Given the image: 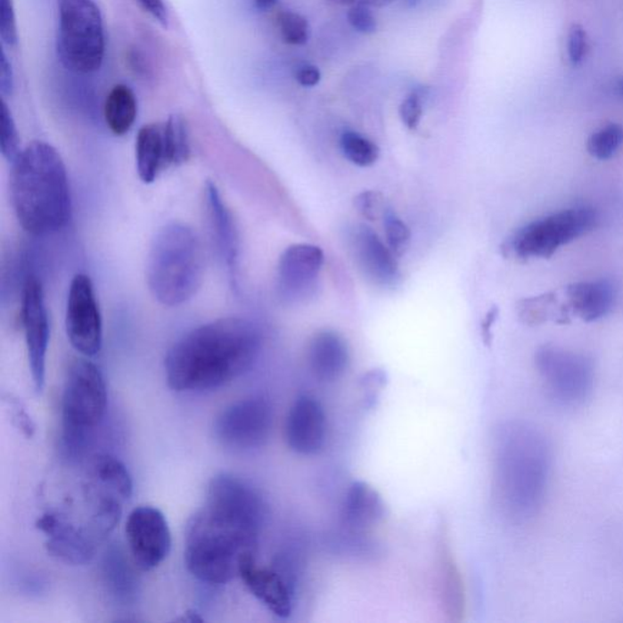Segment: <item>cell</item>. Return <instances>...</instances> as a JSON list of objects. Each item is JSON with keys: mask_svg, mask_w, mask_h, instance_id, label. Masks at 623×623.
I'll return each instance as SVG.
<instances>
[{"mask_svg": "<svg viewBox=\"0 0 623 623\" xmlns=\"http://www.w3.org/2000/svg\"><path fill=\"white\" fill-rule=\"evenodd\" d=\"M261 349V336L246 319L222 318L193 329L172 346L165 361L169 388L209 391L245 374Z\"/></svg>", "mask_w": 623, "mask_h": 623, "instance_id": "cell-1", "label": "cell"}, {"mask_svg": "<svg viewBox=\"0 0 623 623\" xmlns=\"http://www.w3.org/2000/svg\"><path fill=\"white\" fill-rule=\"evenodd\" d=\"M12 205L20 225L33 235L52 234L71 218V195L61 156L45 142H33L12 162Z\"/></svg>", "mask_w": 623, "mask_h": 623, "instance_id": "cell-2", "label": "cell"}, {"mask_svg": "<svg viewBox=\"0 0 623 623\" xmlns=\"http://www.w3.org/2000/svg\"><path fill=\"white\" fill-rule=\"evenodd\" d=\"M259 532L234 512L206 502L186 526V569L201 582L225 585L239 576L242 559L255 553Z\"/></svg>", "mask_w": 623, "mask_h": 623, "instance_id": "cell-3", "label": "cell"}, {"mask_svg": "<svg viewBox=\"0 0 623 623\" xmlns=\"http://www.w3.org/2000/svg\"><path fill=\"white\" fill-rule=\"evenodd\" d=\"M553 449L542 430L512 424L498 447L499 491L512 518L528 521L541 511L551 478Z\"/></svg>", "mask_w": 623, "mask_h": 623, "instance_id": "cell-4", "label": "cell"}, {"mask_svg": "<svg viewBox=\"0 0 623 623\" xmlns=\"http://www.w3.org/2000/svg\"><path fill=\"white\" fill-rule=\"evenodd\" d=\"M203 275L201 242L190 226L171 223L156 234L150 249L148 285L162 305L179 306L196 294Z\"/></svg>", "mask_w": 623, "mask_h": 623, "instance_id": "cell-5", "label": "cell"}, {"mask_svg": "<svg viewBox=\"0 0 623 623\" xmlns=\"http://www.w3.org/2000/svg\"><path fill=\"white\" fill-rule=\"evenodd\" d=\"M108 389L98 366L86 359L70 365L62 393V438L65 447L76 455L104 419Z\"/></svg>", "mask_w": 623, "mask_h": 623, "instance_id": "cell-6", "label": "cell"}, {"mask_svg": "<svg viewBox=\"0 0 623 623\" xmlns=\"http://www.w3.org/2000/svg\"><path fill=\"white\" fill-rule=\"evenodd\" d=\"M56 48L60 60L71 71L92 73L102 68L104 23L93 0H60Z\"/></svg>", "mask_w": 623, "mask_h": 623, "instance_id": "cell-7", "label": "cell"}, {"mask_svg": "<svg viewBox=\"0 0 623 623\" xmlns=\"http://www.w3.org/2000/svg\"><path fill=\"white\" fill-rule=\"evenodd\" d=\"M598 225V213L581 206L552 213L522 226L506 240L503 252L506 258L522 259L551 258L562 246L593 231Z\"/></svg>", "mask_w": 623, "mask_h": 623, "instance_id": "cell-8", "label": "cell"}, {"mask_svg": "<svg viewBox=\"0 0 623 623\" xmlns=\"http://www.w3.org/2000/svg\"><path fill=\"white\" fill-rule=\"evenodd\" d=\"M536 368L556 405L576 408L591 398L594 366L585 355L556 346H543L536 353Z\"/></svg>", "mask_w": 623, "mask_h": 623, "instance_id": "cell-9", "label": "cell"}, {"mask_svg": "<svg viewBox=\"0 0 623 623\" xmlns=\"http://www.w3.org/2000/svg\"><path fill=\"white\" fill-rule=\"evenodd\" d=\"M273 411L266 398L240 399L226 406L215 422V436L223 447L250 451L262 447L271 436Z\"/></svg>", "mask_w": 623, "mask_h": 623, "instance_id": "cell-10", "label": "cell"}, {"mask_svg": "<svg viewBox=\"0 0 623 623\" xmlns=\"http://www.w3.org/2000/svg\"><path fill=\"white\" fill-rule=\"evenodd\" d=\"M126 537L133 564L142 571L158 568L171 552L168 520L154 506L143 505L132 511L126 522Z\"/></svg>", "mask_w": 623, "mask_h": 623, "instance_id": "cell-11", "label": "cell"}, {"mask_svg": "<svg viewBox=\"0 0 623 623\" xmlns=\"http://www.w3.org/2000/svg\"><path fill=\"white\" fill-rule=\"evenodd\" d=\"M66 332L73 348L86 357L95 356L102 349V315L88 275H76L70 285Z\"/></svg>", "mask_w": 623, "mask_h": 623, "instance_id": "cell-12", "label": "cell"}, {"mask_svg": "<svg viewBox=\"0 0 623 623\" xmlns=\"http://www.w3.org/2000/svg\"><path fill=\"white\" fill-rule=\"evenodd\" d=\"M22 324L28 346L33 385L41 393L45 386L46 352L49 345V319L45 292L35 276L26 282L22 295Z\"/></svg>", "mask_w": 623, "mask_h": 623, "instance_id": "cell-13", "label": "cell"}, {"mask_svg": "<svg viewBox=\"0 0 623 623\" xmlns=\"http://www.w3.org/2000/svg\"><path fill=\"white\" fill-rule=\"evenodd\" d=\"M326 415L318 399L301 396L290 406L286 415L284 438L286 445L296 455L311 456L324 448Z\"/></svg>", "mask_w": 623, "mask_h": 623, "instance_id": "cell-14", "label": "cell"}, {"mask_svg": "<svg viewBox=\"0 0 623 623\" xmlns=\"http://www.w3.org/2000/svg\"><path fill=\"white\" fill-rule=\"evenodd\" d=\"M36 526L48 536L45 546L49 554L65 564L85 565L95 554L99 539L89 528L76 529L55 512L42 515Z\"/></svg>", "mask_w": 623, "mask_h": 623, "instance_id": "cell-15", "label": "cell"}, {"mask_svg": "<svg viewBox=\"0 0 623 623\" xmlns=\"http://www.w3.org/2000/svg\"><path fill=\"white\" fill-rule=\"evenodd\" d=\"M239 576L251 594L273 614L281 619L291 615L294 587L288 576L256 564L255 553H249L242 559Z\"/></svg>", "mask_w": 623, "mask_h": 623, "instance_id": "cell-16", "label": "cell"}, {"mask_svg": "<svg viewBox=\"0 0 623 623\" xmlns=\"http://www.w3.org/2000/svg\"><path fill=\"white\" fill-rule=\"evenodd\" d=\"M324 252L312 244H295L283 252L278 263V289L282 298H305L315 286L322 266Z\"/></svg>", "mask_w": 623, "mask_h": 623, "instance_id": "cell-17", "label": "cell"}, {"mask_svg": "<svg viewBox=\"0 0 623 623\" xmlns=\"http://www.w3.org/2000/svg\"><path fill=\"white\" fill-rule=\"evenodd\" d=\"M436 578L439 602L451 622H462L465 614V587L455 553L447 526L442 522L436 536Z\"/></svg>", "mask_w": 623, "mask_h": 623, "instance_id": "cell-18", "label": "cell"}, {"mask_svg": "<svg viewBox=\"0 0 623 623\" xmlns=\"http://www.w3.org/2000/svg\"><path fill=\"white\" fill-rule=\"evenodd\" d=\"M356 256L363 272L375 284L393 286L399 278L396 255L372 228L361 225L356 231Z\"/></svg>", "mask_w": 623, "mask_h": 623, "instance_id": "cell-19", "label": "cell"}, {"mask_svg": "<svg viewBox=\"0 0 623 623\" xmlns=\"http://www.w3.org/2000/svg\"><path fill=\"white\" fill-rule=\"evenodd\" d=\"M384 499L369 483L357 481L349 486L341 509V524L351 533H365L384 521Z\"/></svg>", "mask_w": 623, "mask_h": 623, "instance_id": "cell-20", "label": "cell"}, {"mask_svg": "<svg viewBox=\"0 0 623 623\" xmlns=\"http://www.w3.org/2000/svg\"><path fill=\"white\" fill-rule=\"evenodd\" d=\"M307 362L312 374L319 381H336L348 368V343L332 330L316 332L308 343Z\"/></svg>", "mask_w": 623, "mask_h": 623, "instance_id": "cell-21", "label": "cell"}, {"mask_svg": "<svg viewBox=\"0 0 623 623\" xmlns=\"http://www.w3.org/2000/svg\"><path fill=\"white\" fill-rule=\"evenodd\" d=\"M206 208H208L209 225L213 233L219 255L231 272L232 279H235L238 268L239 239L234 221L225 203L223 202L218 189L213 183L206 185Z\"/></svg>", "mask_w": 623, "mask_h": 623, "instance_id": "cell-22", "label": "cell"}, {"mask_svg": "<svg viewBox=\"0 0 623 623\" xmlns=\"http://www.w3.org/2000/svg\"><path fill=\"white\" fill-rule=\"evenodd\" d=\"M135 158L139 176L146 184L155 182L160 173L171 168L163 123H152L139 129Z\"/></svg>", "mask_w": 623, "mask_h": 623, "instance_id": "cell-23", "label": "cell"}, {"mask_svg": "<svg viewBox=\"0 0 623 623\" xmlns=\"http://www.w3.org/2000/svg\"><path fill=\"white\" fill-rule=\"evenodd\" d=\"M569 309L582 321L595 322L611 311L615 301V286L608 279L579 282L566 288Z\"/></svg>", "mask_w": 623, "mask_h": 623, "instance_id": "cell-24", "label": "cell"}, {"mask_svg": "<svg viewBox=\"0 0 623 623\" xmlns=\"http://www.w3.org/2000/svg\"><path fill=\"white\" fill-rule=\"evenodd\" d=\"M135 575L122 549L119 546H111L102 561V578L106 588L116 602L128 604L135 598L138 582Z\"/></svg>", "mask_w": 623, "mask_h": 623, "instance_id": "cell-25", "label": "cell"}, {"mask_svg": "<svg viewBox=\"0 0 623 623\" xmlns=\"http://www.w3.org/2000/svg\"><path fill=\"white\" fill-rule=\"evenodd\" d=\"M104 115L106 125L115 135H125L131 131L138 115V102L129 86H113L106 98Z\"/></svg>", "mask_w": 623, "mask_h": 623, "instance_id": "cell-26", "label": "cell"}, {"mask_svg": "<svg viewBox=\"0 0 623 623\" xmlns=\"http://www.w3.org/2000/svg\"><path fill=\"white\" fill-rule=\"evenodd\" d=\"M93 478L105 492L118 496L122 501L131 498L133 481L125 464L115 456L100 455L92 464Z\"/></svg>", "mask_w": 623, "mask_h": 623, "instance_id": "cell-27", "label": "cell"}, {"mask_svg": "<svg viewBox=\"0 0 623 623\" xmlns=\"http://www.w3.org/2000/svg\"><path fill=\"white\" fill-rule=\"evenodd\" d=\"M556 296L553 292L528 298L518 302V316L520 321L528 325L542 324L552 318H562V323L568 322L569 307H564L562 311H555Z\"/></svg>", "mask_w": 623, "mask_h": 623, "instance_id": "cell-28", "label": "cell"}, {"mask_svg": "<svg viewBox=\"0 0 623 623\" xmlns=\"http://www.w3.org/2000/svg\"><path fill=\"white\" fill-rule=\"evenodd\" d=\"M343 156L358 168H369L378 161L380 149L375 143L357 132L348 131L340 138Z\"/></svg>", "mask_w": 623, "mask_h": 623, "instance_id": "cell-29", "label": "cell"}, {"mask_svg": "<svg viewBox=\"0 0 623 623\" xmlns=\"http://www.w3.org/2000/svg\"><path fill=\"white\" fill-rule=\"evenodd\" d=\"M166 142H168L171 166L182 165L190 156L189 133L182 116L173 115L165 123Z\"/></svg>", "mask_w": 623, "mask_h": 623, "instance_id": "cell-30", "label": "cell"}, {"mask_svg": "<svg viewBox=\"0 0 623 623\" xmlns=\"http://www.w3.org/2000/svg\"><path fill=\"white\" fill-rule=\"evenodd\" d=\"M623 144V127L618 123H610L601 131L589 136L587 149L593 158L602 160L611 159Z\"/></svg>", "mask_w": 623, "mask_h": 623, "instance_id": "cell-31", "label": "cell"}, {"mask_svg": "<svg viewBox=\"0 0 623 623\" xmlns=\"http://www.w3.org/2000/svg\"><path fill=\"white\" fill-rule=\"evenodd\" d=\"M382 218H384L386 242L389 248L398 258H401L411 244V229L392 209L386 208Z\"/></svg>", "mask_w": 623, "mask_h": 623, "instance_id": "cell-32", "label": "cell"}, {"mask_svg": "<svg viewBox=\"0 0 623 623\" xmlns=\"http://www.w3.org/2000/svg\"><path fill=\"white\" fill-rule=\"evenodd\" d=\"M18 129L12 111L4 100L0 102V150L2 154L10 162H14L21 150H20Z\"/></svg>", "mask_w": 623, "mask_h": 623, "instance_id": "cell-33", "label": "cell"}, {"mask_svg": "<svg viewBox=\"0 0 623 623\" xmlns=\"http://www.w3.org/2000/svg\"><path fill=\"white\" fill-rule=\"evenodd\" d=\"M278 23L284 42L292 45H302L308 42L309 25L302 15L284 12L279 15Z\"/></svg>", "mask_w": 623, "mask_h": 623, "instance_id": "cell-34", "label": "cell"}, {"mask_svg": "<svg viewBox=\"0 0 623 623\" xmlns=\"http://www.w3.org/2000/svg\"><path fill=\"white\" fill-rule=\"evenodd\" d=\"M373 6L366 0H358L348 10V22L356 31L372 35L378 29V22L373 14Z\"/></svg>", "mask_w": 623, "mask_h": 623, "instance_id": "cell-35", "label": "cell"}, {"mask_svg": "<svg viewBox=\"0 0 623 623\" xmlns=\"http://www.w3.org/2000/svg\"><path fill=\"white\" fill-rule=\"evenodd\" d=\"M353 203L363 217L369 219V221H375L380 216L384 215L386 209L382 195L379 192H373V190L363 192L356 196Z\"/></svg>", "mask_w": 623, "mask_h": 623, "instance_id": "cell-36", "label": "cell"}, {"mask_svg": "<svg viewBox=\"0 0 623 623\" xmlns=\"http://www.w3.org/2000/svg\"><path fill=\"white\" fill-rule=\"evenodd\" d=\"M422 98L418 92H413L412 94L406 96L399 106V118H401L403 125L411 131H415L421 125L422 118Z\"/></svg>", "mask_w": 623, "mask_h": 623, "instance_id": "cell-37", "label": "cell"}, {"mask_svg": "<svg viewBox=\"0 0 623 623\" xmlns=\"http://www.w3.org/2000/svg\"><path fill=\"white\" fill-rule=\"evenodd\" d=\"M0 36L8 45L18 42V28L12 0H0Z\"/></svg>", "mask_w": 623, "mask_h": 623, "instance_id": "cell-38", "label": "cell"}, {"mask_svg": "<svg viewBox=\"0 0 623 623\" xmlns=\"http://www.w3.org/2000/svg\"><path fill=\"white\" fill-rule=\"evenodd\" d=\"M586 49H587V36L586 31L579 25H574L570 29L568 52L570 60L572 62L579 63L585 58Z\"/></svg>", "mask_w": 623, "mask_h": 623, "instance_id": "cell-39", "label": "cell"}, {"mask_svg": "<svg viewBox=\"0 0 623 623\" xmlns=\"http://www.w3.org/2000/svg\"><path fill=\"white\" fill-rule=\"evenodd\" d=\"M0 91L3 95H12L14 92V73L4 50L0 55Z\"/></svg>", "mask_w": 623, "mask_h": 623, "instance_id": "cell-40", "label": "cell"}, {"mask_svg": "<svg viewBox=\"0 0 623 623\" xmlns=\"http://www.w3.org/2000/svg\"><path fill=\"white\" fill-rule=\"evenodd\" d=\"M138 2L143 6V9L148 12L160 25L163 26V28H168V12L163 0H138Z\"/></svg>", "mask_w": 623, "mask_h": 623, "instance_id": "cell-41", "label": "cell"}, {"mask_svg": "<svg viewBox=\"0 0 623 623\" xmlns=\"http://www.w3.org/2000/svg\"><path fill=\"white\" fill-rule=\"evenodd\" d=\"M295 78L299 85L309 88V86L318 85L319 81H321L322 75L321 71H319L318 68H316V66L305 65L298 69Z\"/></svg>", "mask_w": 623, "mask_h": 623, "instance_id": "cell-42", "label": "cell"}, {"mask_svg": "<svg viewBox=\"0 0 623 623\" xmlns=\"http://www.w3.org/2000/svg\"><path fill=\"white\" fill-rule=\"evenodd\" d=\"M499 315V308L493 306L491 309L485 316V319L482 321L481 324V335L483 341L486 345H489L492 340V328L495 325L496 321H497Z\"/></svg>", "mask_w": 623, "mask_h": 623, "instance_id": "cell-43", "label": "cell"}, {"mask_svg": "<svg viewBox=\"0 0 623 623\" xmlns=\"http://www.w3.org/2000/svg\"><path fill=\"white\" fill-rule=\"evenodd\" d=\"M276 3H278V0H255L256 6H258V9L262 10V12L272 9Z\"/></svg>", "mask_w": 623, "mask_h": 623, "instance_id": "cell-44", "label": "cell"}, {"mask_svg": "<svg viewBox=\"0 0 623 623\" xmlns=\"http://www.w3.org/2000/svg\"><path fill=\"white\" fill-rule=\"evenodd\" d=\"M373 6V8H385L395 2V0H366Z\"/></svg>", "mask_w": 623, "mask_h": 623, "instance_id": "cell-45", "label": "cell"}, {"mask_svg": "<svg viewBox=\"0 0 623 623\" xmlns=\"http://www.w3.org/2000/svg\"><path fill=\"white\" fill-rule=\"evenodd\" d=\"M179 621H186V622H202L203 619L200 618L198 614H196L195 611H189L186 616L184 615V618L179 619Z\"/></svg>", "mask_w": 623, "mask_h": 623, "instance_id": "cell-46", "label": "cell"}, {"mask_svg": "<svg viewBox=\"0 0 623 623\" xmlns=\"http://www.w3.org/2000/svg\"><path fill=\"white\" fill-rule=\"evenodd\" d=\"M329 2L335 5L351 6L357 3L358 0H329Z\"/></svg>", "mask_w": 623, "mask_h": 623, "instance_id": "cell-47", "label": "cell"}, {"mask_svg": "<svg viewBox=\"0 0 623 623\" xmlns=\"http://www.w3.org/2000/svg\"><path fill=\"white\" fill-rule=\"evenodd\" d=\"M615 91L618 93L619 96L623 98V78H619L618 81H616Z\"/></svg>", "mask_w": 623, "mask_h": 623, "instance_id": "cell-48", "label": "cell"}, {"mask_svg": "<svg viewBox=\"0 0 623 623\" xmlns=\"http://www.w3.org/2000/svg\"><path fill=\"white\" fill-rule=\"evenodd\" d=\"M401 2L406 6V8H415L421 0H401Z\"/></svg>", "mask_w": 623, "mask_h": 623, "instance_id": "cell-49", "label": "cell"}]
</instances>
